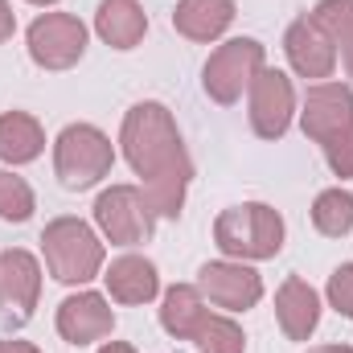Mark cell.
<instances>
[{"label":"cell","mask_w":353,"mask_h":353,"mask_svg":"<svg viewBox=\"0 0 353 353\" xmlns=\"http://www.w3.org/2000/svg\"><path fill=\"white\" fill-rule=\"evenodd\" d=\"M288 226L267 201H243L214 218V247L239 263H263L283 251Z\"/></svg>","instance_id":"3957f363"},{"label":"cell","mask_w":353,"mask_h":353,"mask_svg":"<svg viewBox=\"0 0 353 353\" xmlns=\"http://www.w3.org/2000/svg\"><path fill=\"white\" fill-rule=\"evenodd\" d=\"M99 353H136V345H128V341H103Z\"/></svg>","instance_id":"83f0119b"},{"label":"cell","mask_w":353,"mask_h":353,"mask_svg":"<svg viewBox=\"0 0 353 353\" xmlns=\"http://www.w3.org/2000/svg\"><path fill=\"white\" fill-rule=\"evenodd\" d=\"M263 66H267L263 41H255V37H230V41H222L205 58V66H201V90L210 94V103L234 107L251 90L255 74Z\"/></svg>","instance_id":"8992f818"},{"label":"cell","mask_w":353,"mask_h":353,"mask_svg":"<svg viewBox=\"0 0 353 353\" xmlns=\"http://www.w3.org/2000/svg\"><path fill=\"white\" fill-rule=\"evenodd\" d=\"M41 300V263L25 247L0 251V325L25 329Z\"/></svg>","instance_id":"9c48e42d"},{"label":"cell","mask_w":353,"mask_h":353,"mask_svg":"<svg viewBox=\"0 0 353 353\" xmlns=\"http://www.w3.org/2000/svg\"><path fill=\"white\" fill-rule=\"evenodd\" d=\"M283 54H288V66L296 70V79H308V83H329L337 62H341V50L325 37V29L308 12L288 25Z\"/></svg>","instance_id":"7c38bea8"},{"label":"cell","mask_w":353,"mask_h":353,"mask_svg":"<svg viewBox=\"0 0 353 353\" xmlns=\"http://www.w3.org/2000/svg\"><path fill=\"white\" fill-rule=\"evenodd\" d=\"M46 152V128L29 111H4L0 115V161L4 165H33Z\"/></svg>","instance_id":"ac0fdd59"},{"label":"cell","mask_w":353,"mask_h":353,"mask_svg":"<svg viewBox=\"0 0 353 353\" xmlns=\"http://www.w3.org/2000/svg\"><path fill=\"white\" fill-rule=\"evenodd\" d=\"M341 66H345V74L353 79V37L345 41V46H341Z\"/></svg>","instance_id":"f1b7e54d"},{"label":"cell","mask_w":353,"mask_h":353,"mask_svg":"<svg viewBox=\"0 0 353 353\" xmlns=\"http://www.w3.org/2000/svg\"><path fill=\"white\" fill-rule=\"evenodd\" d=\"M25 4H37V8H54L58 0H25Z\"/></svg>","instance_id":"4dcf8cb0"},{"label":"cell","mask_w":353,"mask_h":353,"mask_svg":"<svg viewBox=\"0 0 353 353\" xmlns=\"http://www.w3.org/2000/svg\"><path fill=\"white\" fill-rule=\"evenodd\" d=\"M37 210V197H33V185L25 176H17L12 169H0V222H29Z\"/></svg>","instance_id":"603a6c76"},{"label":"cell","mask_w":353,"mask_h":353,"mask_svg":"<svg viewBox=\"0 0 353 353\" xmlns=\"http://www.w3.org/2000/svg\"><path fill=\"white\" fill-rule=\"evenodd\" d=\"M115 169V144L103 128L94 123H66L54 140V176L62 181V189L83 193L94 189L99 181H107Z\"/></svg>","instance_id":"5b68a950"},{"label":"cell","mask_w":353,"mask_h":353,"mask_svg":"<svg viewBox=\"0 0 353 353\" xmlns=\"http://www.w3.org/2000/svg\"><path fill=\"white\" fill-rule=\"evenodd\" d=\"M308 353H353V345H316V350Z\"/></svg>","instance_id":"f546056e"},{"label":"cell","mask_w":353,"mask_h":353,"mask_svg":"<svg viewBox=\"0 0 353 353\" xmlns=\"http://www.w3.org/2000/svg\"><path fill=\"white\" fill-rule=\"evenodd\" d=\"M94 226L111 247H144L157 230V214L140 185H111L94 197Z\"/></svg>","instance_id":"52a82bcc"},{"label":"cell","mask_w":353,"mask_h":353,"mask_svg":"<svg viewBox=\"0 0 353 353\" xmlns=\"http://www.w3.org/2000/svg\"><path fill=\"white\" fill-rule=\"evenodd\" d=\"M87 25L74 12H41L25 29V50L37 70H70L87 54Z\"/></svg>","instance_id":"ba28073f"},{"label":"cell","mask_w":353,"mask_h":353,"mask_svg":"<svg viewBox=\"0 0 353 353\" xmlns=\"http://www.w3.org/2000/svg\"><path fill=\"white\" fill-rule=\"evenodd\" d=\"M0 353H41L33 341H17V337H0Z\"/></svg>","instance_id":"4316f807"},{"label":"cell","mask_w":353,"mask_h":353,"mask_svg":"<svg viewBox=\"0 0 353 353\" xmlns=\"http://www.w3.org/2000/svg\"><path fill=\"white\" fill-rule=\"evenodd\" d=\"M41 259H46V271L58 283L83 288L94 275H103L107 251H103V239L94 234V226L66 214V218H54L41 230Z\"/></svg>","instance_id":"277c9868"},{"label":"cell","mask_w":353,"mask_h":353,"mask_svg":"<svg viewBox=\"0 0 353 353\" xmlns=\"http://www.w3.org/2000/svg\"><path fill=\"white\" fill-rule=\"evenodd\" d=\"M197 292L205 296V304H214L222 312H247L263 300V279L251 263L214 259V263H201V271H197Z\"/></svg>","instance_id":"8fae6325"},{"label":"cell","mask_w":353,"mask_h":353,"mask_svg":"<svg viewBox=\"0 0 353 353\" xmlns=\"http://www.w3.org/2000/svg\"><path fill=\"white\" fill-rule=\"evenodd\" d=\"M321 292L300 275H288L275 292V321L288 341H308L321 325Z\"/></svg>","instance_id":"9a60e30c"},{"label":"cell","mask_w":353,"mask_h":353,"mask_svg":"<svg viewBox=\"0 0 353 353\" xmlns=\"http://www.w3.org/2000/svg\"><path fill=\"white\" fill-rule=\"evenodd\" d=\"M54 329L66 345H94V341H107L115 333V312L107 304V296L99 292H74L58 304L54 312Z\"/></svg>","instance_id":"4fadbf2b"},{"label":"cell","mask_w":353,"mask_h":353,"mask_svg":"<svg viewBox=\"0 0 353 353\" xmlns=\"http://www.w3.org/2000/svg\"><path fill=\"white\" fill-rule=\"evenodd\" d=\"M12 33H17V12H12L8 0H0V46H4Z\"/></svg>","instance_id":"484cf974"},{"label":"cell","mask_w":353,"mask_h":353,"mask_svg":"<svg viewBox=\"0 0 353 353\" xmlns=\"http://www.w3.org/2000/svg\"><path fill=\"white\" fill-rule=\"evenodd\" d=\"M189 181H193V165H185V169H169V173L144 181L140 189H144V197H148V205H152V214H157V218L176 222V218H181V210H185Z\"/></svg>","instance_id":"ffe728a7"},{"label":"cell","mask_w":353,"mask_h":353,"mask_svg":"<svg viewBox=\"0 0 353 353\" xmlns=\"http://www.w3.org/2000/svg\"><path fill=\"white\" fill-rule=\"evenodd\" d=\"M308 17L325 29V37H329L337 50L353 37V0H316V8H312Z\"/></svg>","instance_id":"cb8c5ba5"},{"label":"cell","mask_w":353,"mask_h":353,"mask_svg":"<svg viewBox=\"0 0 353 353\" xmlns=\"http://www.w3.org/2000/svg\"><path fill=\"white\" fill-rule=\"evenodd\" d=\"M205 296L197 292V283H173L165 296H161V329L173 337V341H193L197 325L205 321Z\"/></svg>","instance_id":"d6986e66"},{"label":"cell","mask_w":353,"mask_h":353,"mask_svg":"<svg viewBox=\"0 0 353 353\" xmlns=\"http://www.w3.org/2000/svg\"><path fill=\"white\" fill-rule=\"evenodd\" d=\"M103 283H107V296L115 304H128V308H140V304H152L161 296V271L152 259L144 255H119L111 259V267H103Z\"/></svg>","instance_id":"5bb4252c"},{"label":"cell","mask_w":353,"mask_h":353,"mask_svg":"<svg viewBox=\"0 0 353 353\" xmlns=\"http://www.w3.org/2000/svg\"><path fill=\"white\" fill-rule=\"evenodd\" d=\"M325 300L337 316L353 321V263H341L329 275V288H325Z\"/></svg>","instance_id":"d4e9b609"},{"label":"cell","mask_w":353,"mask_h":353,"mask_svg":"<svg viewBox=\"0 0 353 353\" xmlns=\"http://www.w3.org/2000/svg\"><path fill=\"white\" fill-rule=\"evenodd\" d=\"M247 119L259 140H283L296 119V87L283 70L263 66L247 90Z\"/></svg>","instance_id":"30bf717a"},{"label":"cell","mask_w":353,"mask_h":353,"mask_svg":"<svg viewBox=\"0 0 353 353\" xmlns=\"http://www.w3.org/2000/svg\"><path fill=\"white\" fill-rule=\"evenodd\" d=\"M300 128L312 144H321L333 176H353V87L350 83H308L304 107H300Z\"/></svg>","instance_id":"7a4b0ae2"},{"label":"cell","mask_w":353,"mask_h":353,"mask_svg":"<svg viewBox=\"0 0 353 353\" xmlns=\"http://www.w3.org/2000/svg\"><path fill=\"white\" fill-rule=\"evenodd\" d=\"M94 33L111 50H136L148 33V12L140 0H99L94 8Z\"/></svg>","instance_id":"e0dca14e"},{"label":"cell","mask_w":353,"mask_h":353,"mask_svg":"<svg viewBox=\"0 0 353 353\" xmlns=\"http://www.w3.org/2000/svg\"><path fill=\"white\" fill-rule=\"evenodd\" d=\"M312 226L325 234V239H345L353 230V193L333 185V189H321L316 201H312Z\"/></svg>","instance_id":"44dd1931"},{"label":"cell","mask_w":353,"mask_h":353,"mask_svg":"<svg viewBox=\"0 0 353 353\" xmlns=\"http://www.w3.org/2000/svg\"><path fill=\"white\" fill-rule=\"evenodd\" d=\"M197 353H247V333L230 312H205V321L193 333Z\"/></svg>","instance_id":"7402d4cb"},{"label":"cell","mask_w":353,"mask_h":353,"mask_svg":"<svg viewBox=\"0 0 353 353\" xmlns=\"http://www.w3.org/2000/svg\"><path fill=\"white\" fill-rule=\"evenodd\" d=\"M239 17V4L234 0H176L173 8V29L185 41H197V46H210L218 41Z\"/></svg>","instance_id":"2e32d148"},{"label":"cell","mask_w":353,"mask_h":353,"mask_svg":"<svg viewBox=\"0 0 353 353\" xmlns=\"http://www.w3.org/2000/svg\"><path fill=\"white\" fill-rule=\"evenodd\" d=\"M119 148H123V161L132 165V173L140 176V185L169 173V169L193 165L189 152H185V140H181L173 111L165 103H157V99H144L123 115Z\"/></svg>","instance_id":"6da1fadb"}]
</instances>
